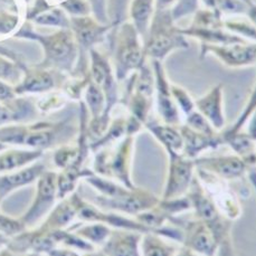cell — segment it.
Here are the masks:
<instances>
[{
  "mask_svg": "<svg viewBox=\"0 0 256 256\" xmlns=\"http://www.w3.org/2000/svg\"><path fill=\"white\" fill-rule=\"evenodd\" d=\"M8 242H9L8 237L4 236L2 234H0V250L4 248H6L7 244H8Z\"/></svg>",
  "mask_w": 256,
  "mask_h": 256,
  "instance_id": "obj_34",
  "label": "cell"
},
{
  "mask_svg": "<svg viewBox=\"0 0 256 256\" xmlns=\"http://www.w3.org/2000/svg\"><path fill=\"white\" fill-rule=\"evenodd\" d=\"M90 186L98 192L92 199V204L103 210L136 217L159 202L160 198L148 189L128 188L116 180L92 174L85 179Z\"/></svg>",
  "mask_w": 256,
  "mask_h": 256,
  "instance_id": "obj_1",
  "label": "cell"
},
{
  "mask_svg": "<svg viewBox=\"0 0 256 256\" xmlns=\"http://www.w3.org/2000/svg\"><path fill=\"white\" fill-rule=\"evenodd\" d=\"M184 126H187L188 128H190V129L202 132V134H217V131L212 126L210 123L207 121V118L196 111H192L190 114L187 116Z\"/></svg>",
  "mask_w": 256,
  "mask_h": 256,
  "instance_id": "obj_23",
  "label": "cell"
},
{
  "mask_svg": "<svg viewBox=\"0 0 256 256\" xmlns=\"http://www.w3.org/2000/svg\"><path fill=\"white\" fill-rule=\"evenodd\" d=\"M53 86L54 80L50 74L47 72H42V70H36V72H30L26 75L22 83L20 86H17L16 93H40L48 91V90L53 88Z\"/></svg>",
  "mask_w": 256,
  "mask_h": 256,
  "instance_id": "obj_18",
  "label": "cell"
},
{
  "mask_svg": "<svg viewBox=\"0 0 256 256\" xmlns=\"http://www.w3.org/2000/svg\"><path fill=\"white\" fill-rule=\"evenodd\" d=\"M26 226L20 218H14L7 216L0 212V234L12 238L18 234L26 230Z\"/></svg>",
  "mask_w": 256,
  "mask_h": 256,
  "instance_id": "obj_21",
  "label": "cell"
},
{
  "mask_svg": "<svg viewBox=\"0 0 256 256\" xmlns=\"http://www.w3.org/2000/svg\"><path fill=\"white\" fill-rule=\"evenodd\" d=\"M146 128L162 146L166 152H182V136L179 126L146 122Z\"/></svg>",
  "mask_w": 256,
  "mask_h": 256,
  "instance_id": "obj_15",
  "label": "cell"
},
{
  "mask_svg": "<svg viewBox=\"0 0 256 256\" xmlns=\"http://www.w3.org/2000/svg\"><path fill=\"white\" fill-rule=\"evenodd\" d=\"M164 2H170V0H164Z\"/></svg>",
  "mask_w": 256,
  "mask_h": 256,
  "instance_id": "obj_36",
  "label": "cell"
},
{
  "mask_svg": "<svg viewBox=\"0 0 256 256\" xmlns=\"http://www.w3.org/2000/svg\"><path fill=\"white\" fill-rule=\"evenodd\" d=\"M151 12V0H136L132 9L134 20L142 24L146 20Z\"/></svg>",
  "mask_w": 256,
  "mask_h": 256,
  "instance_id": "obj_26",
  "label": "cell"
},
{
  "mask_svg": "<svg viewBox=\"0 0 256 256\" xmlns=\"http://www.w3.org/2000/svg\"><path fill=\"white\" fill-rule=\"evenodd\" d=\"M174 256H200V255H198V254H196L195 252H192V250H190L189 248H184V246H182V245H180L178 250H177V253H176V255H174Z\"/></svg>",
  "mask_w": 256,
  "mask_h": 256,
  "instance_id": "obj_31",
  "label": "cell"
},
{
  "mask_svg": "<svg viewBox=\"0 0 256 256\" xmlns=\"http://www.w3.org/2000/svg\"><path fill=\"white\" fill-rule=\"evenodd\" d=\"M182 136V154L186 157L195 160L208 150L217 149L225 144L222 132L215 134H205L190 129L187 126H179Z\"/></svg>",
  "mask_w": 256,
  "mask_h": 256,
  "instance_id": "obj_9",
  "label": "cell"
},
{
  "mask_svg": "<svg viewBox=\"0 0 256 256\" xmlns=\"http://www.w3.org/2000/svg\"><path fill=\"white\" fill-rule=\"evenodd\" d=\"M134 149L136 136H126L118 144L96 151L92 167L94 174L116 180L128 188H134L131 174Z\"/></svg>",
  "mask_w": 256,
  "mask_h": 256,
  "instance_id": "obj_3",
  "label": "cell"
},
{
  "mask_svg": "<svg viewBox=\"0 0 256 256\" xmlns=\"http://www.w3.org/2000/svg\"><path fill=\"white\" fill-rule=\"evenodd\" d=\"M20 78V70L16 68L15 65H12L9 62L0 58V80L9 83H17Z\"/></svg>",
  "mask_w": 256,
  "mask_h": 256,
  "instance_id": "obj_25",
  "label": "cell"
},
{
  "mask_svg": "<svg viewBox=\"0 0 256 256\" xmlns=\"http://www.w3.org/2000/svg\"><path fill=\"white\" fill-rule=\"evenodd\" d=\"M80 144L78 141L75 144H64L58 146L54 152V164L58 168L63 170L65 168L70 167L75 160H76L78 156L80 154Z\"/></svg>",
  "mask_w": 256,
  "mask_h": 256,
  "instance_id": "obj_19",
  "label": "cell"
},
{
  "mask_svg": "<svg viewBox=\"0 0 256 256\" xmlns=\"http://www.w3.org/2000/svg\"><path fill=\"white\" fill-rule=\"evenodd\" d=\"M172 94L174 102H176V106L182 108L186 116L190 114L194 111V108H195V102L189 96V94L184 88L178 86H172Z\"/></svg>",
  "mask_w": 256,
  "mask_h": 256,
  "instance_id": "obj_24",
  "label": "cell"
},
{
  "mask_svg": "<svg viewBox=\"0 0 256 256\" xmlns=\"http://www.w3.org/2000/svg\"><path fill=\"white\" fill-rule=\"evenodd\" d=\"M156 85H157V106L158 113L162 123L172 126H179L180 116L178 106L172 98V86L166 80L162 70H157V78H156Z\"/></svg>",
  "mask_w": 256,
  "mask_h": 256,
  "instance_id": "obj_13",
  "label": "cell"
},
{
  "mask_svg": "<svg viewBox=\"0 0 256 256\" xmlns=\"http://www.w3.org/2000/svg\"><path fill=\"white\" fill-rule=\"evenodd\" d=\"M86 101L93 118L106 116L103 114L104 108H106V103H104V101H106V96H104L102 90L100 88L96 83L90 84V86L88 88Z\"/></svg>",
  "mask_w": 256,
  "mask_h": 256,
  "instance_id": "obj_20",
  "label": "cell"
},
{
  "mask_svg": "<svg viewBox=\"0 0 256 256\" xmlns=\"http://www.w3.org/2000/svg\"><path fill=\"white\" fill-rule=\"evenodd\" d=\"M65 6H68L70 12H83L84 10V4L80 2V0H70L68 4H65Z\"/></svg>",
  "mask_w": 256,
  "mask_h": 256,
  "instance_id": "obj_30",
  "label": "cell"
},
{
  "mask_svg": "<svg viewBox=\"0 0 256 256\" xmlns=\"http://www.w3.org/2000/svg\"><path fill=\"white\" fill-rule=\"evenodd\" d=\"M169 224L178 226L182 230V245L200 256H216L217 243L205 222L194 218L190 220H180L177 217L172 218Z\"/></svg>",
  "mask_w": 256,
  "mask_h": 256,
  "instance_id": "obj_7",
  "label": "cell"
},
{
  "mask_svg": "<svg viewBox=\"0 0 256 256\" xmlns=\"http://www.w3.org/2000/svg\"><path fill=\"white\" fill-rule=\"evenodd\" d=\"M75 130L68 122H38L34 124H7L0 126V142L6 146L44 151L68 144Z\"/></svg>",
  "mask_w": 256,
  "mask_h": 256,
  "instance_id": "obj_2",
  "label": "cell"
},
{
  "mask_svg": "<svg viewBox=\"0 0 256 256\" xmlns=\"http://www.w3.org/2000/svg\"><path fill=\"white\" fill-rule=\"evenodd\" d=\"M142 234L138 232L112 228L111 234L101 248L108 256H141Z\"/></svg>",
  "mask_w": 256,
  "mask_h": 256,
  "instance_id": "obj_11",
  "label": "cell"
},
{
  "mask_svg": "<svg viewBox=\"0 0 256 256\" xmlns=\"http://www.w3.org/2000/svg\"><path fill=\"white\" fill-rule=\"evenodd\" d=\"M179 246L157 233H144L141 237V256H174Z\"/></svg>",
  "mask_w": 256,
  "mask_h": 256,
  "instance_id": "obj_16",
  "label": "cell"
},
{
  "mask_svg": "<svg viewBox=\"0 0 256 256\" xmlns=\"http://www.w3.org/2000/svg\"><path fill=\"white\" fill-rule=\"evenodd\" d=\"M58 202V172L46 169L36 180L34 200L28 210L20 217L26 228L35 227L42 218L50 214Z\"/></svg>",
  "mask_w": 256,
  "mask_h": 256,
  "instance_id": "obj_5",
  "label": "cell"
},
{
  "mask_svg": "<svg viewBox=\"0 0 256 256\" xmlns=\"http://www.w3.org/2000/svg\"><path fill=\"white\" fill-rule=\"evenodd\" d=\"M196 177L220 214L232 222L238 220L243 214V208L228 182L198 168H196Z\"/></svg>",
  "mask_w": 256,
  "mask_h": 256,
  "instance_id": "obj_4",
  "label": "cell"
},
{
  "mask_svg": "<svg viewBox=\"0 0 256 256\" xmlns=\"http://www.w3.org/2000/svg\"><path fill=\"white\" fill-rule=\"evenodd\" d=\"M195 106L202 116L207 118L212 126L217 132H222L225 128V114L222 106V90L216 86L208 92L205 96L198 98Z\"/></svg>",
  "mask_w": 256,
  "mask_h": 256,
  "instance_id": "obj_12",
  "label": "cell"
},
{
  "mask_svg": "<svg viewBox=\"0 0 256 256\" xmlns=\"http://www.w3.org/2000/svg\"><path fill=\"white\" fill-rule=\"evenodd\" d=\"M196 168L205 170L226 182L237 180L244 177L248 166L243 158L235 154L215 156V157H200L194 160Z\"/></svg>",
  "mask_w": 256,
  "mask_h": 256,
  "instance_id": "obj_8",
  "label": "cell"
},
{
  "mask_svg": "<svg viewBox=\"0 0 256 256\" xmlns=\"http://www.w3.org/2000/svg\"><path fill=\"white\" fill-rule=\"evenodd\" d=\"M68 230H72L73 233L82 237L88 243L96 246V248H101L106 243L111 234L112 228L110 226L102 222H80L70 226Z\"/></svg>",
  "mask_w": 256,
  "mask_h": 256,
  "instance_id": "obj_17",
  "label": "cell"
},
{
  "mask_svg": "<svg viewBox=\"0 0 256 256\" xmlns=\"http://www.w3.org/2000/svg\"><path fill=\"white\" fill-rule=\"evenodd\" d=\"M47 256H84L78 253L76 250L68 248H56L52 250Z\"/></svg>",
  "mask_w": 256,
  "mask_h": 256,
  "instance_id": "obj_29",
  "label": "cell"
},
{
  "mask_svg": "<svg viewBox=\"0 0 256 256\" xmlns=\"http://www.w3.org/2000/svg\"><path fill=\"white\" fill-rule=\"evenodd\" d=\"M168 170L161 199H172L186 196L196 177L195 161L182 152H166Z\"/></svg>",
  "mask_w": 256,
  "mask_h": 256,
  "instance_id": "obj_6",
  "label": "cell"
},
{
  "mask_svg": "<svg viewBox=\"0 0 256 256\" xmlns=\"http://www.w3.org/2000/svg\"><path fill=\"white\" fill-rule=\"evenodd\" d=\"M0 256H22V255L12 252V250H9L6 246V248L0 250Z\"/></svg>",
  "mask_w": 256,
  "mask_h": 256,
  "instance_id": "obj_32",
  "label": "cell"
},
{
  "mask_svg": "<svg viewBox=\"0 0 256 256\" xmlns=\"http://www.w3.org/2000/svg\"><path fill=\"white\" fill-rule=\"evenodd\" d=\"M8 146H6V144H2V142H0V151H2L4 149H6Z\"/></svg>",
  "mask_w": 256,
  "mask_h": 256,
  "instance_id": "obj_35",
  "label": "cell"
},
{
  "mask_svg": "<svg viewBox=\"0 0 256 256\" xmlns=\"http://www.w3.org/2000/svg\"><path fill=\"white\" fill-rule=\"evenodd\" d=\"M38 20L42 24H47V25H58L62 20H64V16L58 10L44 14V15L38 17Z\"/></svg>",
  "mask_w": 256,
  "mask_h": 256,
  "instance_id": "obj_27",
  "label": "cell"
},
{
  "mask_svg": "<svg viewBox=\"0 0 256 256\" xmlns=\"http://www.w3.org/2000/svg\"><path fill=\"white\" fill-rule=\"evenodd\" d=\"M45 170V164L36 161L15 172L2 174L0 176V202H2L9 195H12L18 189L36 182V180Z\"/></svg>",
  "mask_w": 256,
  "mask_h": 256,
  "instance_id": "obj_10",
  "label": "cell"
},
{
  "mask_svg": "<svg viewBox=\"0 0 256 256\" xmlns=\"http://www.w3.org/2000/svg\"><path fill=\"white\" fill-rule=\"evenodd\" d=\"M44 151L28 148H7L0 151V174L15 172L38 161Z\"/></svg>",
  "mask_w": 256,
  "mask_h": 256,
  "instance_id": "obj_14",
  "label": "cell"
},
{
  "mask_svg": "<svg viewBox=\"0 0 256 256\" xmlns=\"http://www.w3.org/2000/svg\"><path fill=\"white\" fill-rule=\"evenodd\" d=\"M84 256H108L106 253L103 252V250L101 248H96L91 250V252H86L83 254Z\"/></svg>",
  "mask_w": 256,
  "mask_h": 256,
  "instance_id": "obj_33",
  "label": "cell"
},
{
  "mask_svg": "<svg viewBox=\"0 0 256 256\" xmlns=\"http://www.w3.org/2000/svg\"><path fill=\"white\" fill-rule=\"evenodd\" d=\"M47 52L56 60H65L70 53V44L65 37H55L47 42Z\"/></svg>",
  "mask_w": 256,
  "mask_h": 256,
  "instance_id": "obj_22",
  "label": "cell"
},
{
  "mask_svg": "<svg viewBox=\"0 0 256 256\" xmlns=\"http://www.w3.org/2000/svg\"><path fill=\"white\" fill-rule=\"evenodd\" d=\"M16 91L2 80H0V102L7 103L15 100Z\"/></svg>",
  "mask_w": 256,
  "mask_h": 256,
  "instance_id": "obj_28",
  "label": "cell"
}]
</instances>
